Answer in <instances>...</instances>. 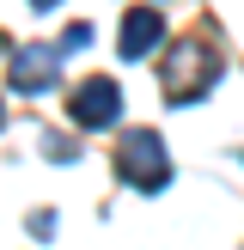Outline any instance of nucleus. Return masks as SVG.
Segmentation results:
<instances>
[{
  "mask_svg": "<svg viewBox=\"0 0 244 250\" xmlns=\"http://www.w3.org/2000/svg\"><path fill=\"white\" fill-rule=\"evenodd\" d=\"M92 43V24H67V31H61V49H85Z\"/></svg>",
  "mask_w": 244,
  "mask_h": 250,
  "instance_id": "obj_6",
  "label": "nucleus"
},
{
  "mask_svg": "<svg viewBox=\"0 0 244 250\" xmlns=\"http://www.w3.org/2000/svg\"><path fill=\"white\" fill-rule=\"evenodd\" d=\"M159 37H165V19H159L153 6H141V12H128V19H122V31H116V55H122V61H141Z\"/></svg>",
  "mask_w": 244,
  "mask_h": 250,
  "instance_id": "obj_4",
  "label": "nucleus"
},
{
  "mask_svg": "<svg viewBox=\"0 0 244 250\" xmlns=\"http://www.w3.org/2000/svg\"><path fill=\"white\" fill-rule=\"evenodd\" d=\"M55 85V49H19L12 55V92H49Z\"/></svg>",
  "mask_w": 244,
  "mask_h": 250,
  "instance_id": "obj_5",
  "label": "nucleus"
},
{
  "mask_svg": "<svg viewBox=\"0 0 244 250\" xmlns=\"http://www.w3.org/2000/svg\"><path fill=\"white\" fill-rule=\"evenodd\" d=\"M214 85H220V49L207 37H183L171 49V61H165V98L171 104H195Z\"/></svg>",
  "mask_w": 244,
  "mask_h": 250,
  "instance_id": "obj_1",
  "label": "nucleus"
},
{
  "mask_svg": "<svg viewBox=\"0 0 244 250\" xmlns=\"http://www.w3.org/2000/svg\"><path fill=\"white\" fill-rule=\"evenodd\" d=\"M67 110H73V122H80V128H110V122L122 116V85L110 80V73H92V80L73 85Z\"/></svg>",
  "mask_w": 244,
  "mask_h": 250,
  "instance_id": "obj_3",
  "label": "nucleus"
},
{
  "mask_svg": "<svg viewBox=\"0 0 244 250\" xmlns=\"http://www.w3.org/2000/svg\"><path fill=\"white\" fill-rule=\"evenodd\" d=\"M31 6H37V12H49V6H55V0H31Z\"/></svg>",
  "mask_w": 244,
  "mask_h": 250,
  "instance_id": "obj_7",
  "label": "nucleus"
},
{
  "mask_svg": "<svg viewBox=\"0 0 244 250\" xmlns=\"http://www.w3.org/2000/svg\"><path fill=\"white\" fill-rule=\"evenodd\" d=\"M116 171L134 183V189H165L171 177V159H165V141H159L153 128H128L116 146Z\"/></svg>",
  "mask_w": 244,
  "mask_h": 250,
  "instance_id": "obj_2",
  "label": "nucleus"
}]
</instances>
